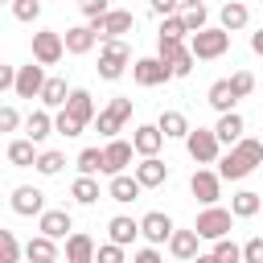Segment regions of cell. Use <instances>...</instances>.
I'll return each instance as SVG.
<instances>
[{
  "label": "cell",
  "mask_w": 263,
  "mask_h": 263,
  "mask_svg": "<svg viewBox=\"0 0 263 263\" xmlns=\"http://www.w3.org/2000/svg\"><path fill=\"white\" fill-rule=\"evenodd\" d=\"M230 86H234L238 99H247V95L255 90V74H251V70H238V74H230Z\"/></svg>",
  "instance_id": "obj_43"
},
{
  "label": "cell",
  "mask_w": 263,
  "mask_h": 263,
  "mask_svg": "<svg viewBox=\"0 0 263 263\" xmlns=\"http://www.w3.org/2000/svg\"><path fill=\"white\" fill-rule=\"evenodd\" d=\"M185 33H189V29H185L181 12H173V16H164V21H160V33H156V37H177V41H185Z\"/></svg>",
  "instance_id": "obj_41"
},
{
  "label": "cell",
  "mask_w": 263,
  "mask_h": 263,
  "mask_svg": "<svg viewBox=\"0 0 263 263\" xmlns=\"http://www.w3.org/2000/svg\"><path fill=\"white\" fill-rule=\"evenodd\" d=\"M107 234H111V242H119V247H127V242H136V234H140V222L136 218H111L107 222Z\"/></svg>",
  "instance_id": "obj_31"
},
{
  "label": "cell",
  "mask_w": 263,
  "mask_h": 263,
  "mask_svg": "<svg viewBox=\"0 0 263 263\" xmlns=\"http://www.w3.org/2000/svg\"><path fill=\"white\" fill-rule=\"evenodd\" d=\"M132 263H164V259H160V251H156V247H144V251H136V255H132Z\"/></svg>",
  "instance_id": "obj_50"
},
{
  "label": "cell",
  "mask_w": 263,
  "mask_h": 263,
  "mask_svg": "<svg viewBox=\"0 0 263 263\" xmlns=\"http://www.w3.org/2000/svg\"><path fill=\"white\" fill-rule=\"evenodd\" d=\"M230 210H234V218H255V214L263 210V197H259L255 189H238V193L230 197Z\"/></svg>",
  "instance_id": "obj_30"
},
{
  "label": "cell",
  "mask_w": 263,
  "mask_h": 263,
  "mask_svg": "<svg viewBox=\"0 0 263 263\" xmlns=\"http://www.w3.org/2000/svg\"><path fill=\"white\" fill-rule=\"evenodd\" d=\"M181 21H185V29H189V33H201V29H205V21H210V12H205V4H201V0H185V4H181Z\"/></svg>",
  "instance_id": "obj_32"
},
{
  "label": "cell",
  "mask_w": 263,
  "mask_h": 263,
  "mask_svg": "<svg viewBox=\"0 0 263 263\" xmlns=\"http://www.w3.org/2000/svg\"><path fill=\"white\" fill-rule=\"evenodd\" d=\"M8 201H12V214H21V218H33V214L41 218L45 214V193L33 189V185H16Z\"/></svg>",
  "instance_id": "obj_12"
},
{
  "label": "cell",
  "mask_w": 263,
  "mask_h": 263,
  "mask_svg": "<svg viewBox=\"0 0 263 263\" xmlns=\"http://www.w3.org/2000/svg\"><path fill=\"white\" fill-rule=\"evenodd\" d=\"M189 49H193V58L197 62H214V58H222L226 49H230V29H201V33H189Z\"/></svg>",
  "instance_id": "obj_2"
},
{
  "label": "cell",
  "mask_w": 263,
  "mask_h": 263,
  "mask_svg": "<svg viewBox=\"0 0 263 263\" xmlns=\"http://www.w3.org/2000/svg\"><path fill=\"white\" fill-rule=\"evenodd\" d=\"M90 29H95V37H99V41H119L123 33H132V29H136V16H132L127 8H111V12L95 16V21H90Z\"/></svg>",
  "instance_id": "obj_4"
},
{
  "label": "cell",
  "mask_w": 263,
  "mask_h": 263,
  "mask_svg": "<svg viewBox=\"0 0 263 263\" xmlns=\"http://www.w3.org/2000/svg\"><path fill=\"white\" fill-rule=\"evenodd\" d=\"M185 49H189V45H185V41H177V37H156V58H160V62H168V66H173V62H177V53H185Z\"/></svg>",
  "instance_id": "obj_37"
},
{
  "label": "cell",
  "mask_w": 263,
  "mask_h": 263,
  "mask_svg": "<svg viewBox=\"0 0 263 263\" xmlns=\"http://www.w3.org/2000/svg\"><path fill=\"white\" fill-rule=\"evenodd\" d=\"M214 132H218V140H222V144H238V140H242V115H238V111L218 115Z\"/></svg>",
  "instance_id": "obj_29"
},
{
  "label": "cell",
  "mask_w": 263,
  "mask_h": 263,
  "mask_svg": "<svg viewBox=\"0 0 263 263\" xmlns=\"http://www.w3.org/2000/svg\"><path fill=\"white\" fill-rule=\"evenodd\" d=\"M16 123H21V115H16V107H0V132H16Z\"/></svg>",
  "instance_id": "obj_48"
},
{
  "label": "cell",
  "mask_w": 263,
  "mask_h": 263,
  "mask_svg": "<svg viewBox=\"0 0 263 263\" xmlns=\"http://www.w3.org/2000/svg\"><path fill=\"white\" fill-rule=\"evenodd\" d=\"M156 127L164 132V140H185L193 127H189V119L181 115V111H160V119H156Z\"/></svg>",
  "instance_id": "obj_26"
},
{
  "label": "cell",
  "mask_w": 263,
  "mask_h": 263,
  "mask_svg": "<svg viewBox=\"0 0 263 263\" xmlns=\"http://www.w3.org/2000/svg\"><path fill=\"white\" fill-rule=\"evenodd\" d=\"M66 58V37L58 33V29H41V33H33V62H41V66H58Z\"/></svg>",
  "instance_id": "obj_7"
},
{
  "label": "cell",
  "mask_w": 263,
  "mask_h": 263,
  "mask_svg": "<svg viewBox=\"0 0 263 263\" xmlns=\"http://www.w3.org/2000/svg\"><path fill=\"white\" fill-rule=\"evenodd\" d=\"M189 189H193V197H197L201 205H214V201L222 197V173H210V168H197V173L189 177Z\"/></svg>",
  "instance_id": "obj_11"
},
{
  "label": "cell",
  "mask_w": 263,
  "mask_h": 263,
  "mask_svg": "<svg viewBox=\"0 0 263 263\" xmlns=\"http://www.w3.org/2000/svg\"><path fill=\"white\" fill-rule=\"evenodd\" d=\"M214 255H218V263H242V247H238L230 234L214 242Z\"/></svg>",
  "instance_id": "obj_39"
},
{
  "label": "cell",
  "mask_w": 263,
  "mask_h": 263,
  "mask_svg": "<svg viewBox=\"0 0 263 263\" xmlns=\"http://www.w3.org/2000/svg\"><path fill=\"white\" fill-rule=\"evenodd\" d=\"M127 62H132V49H127V41H103V53H99V78H107V82H115V78H123V70H127Z\"/></svg>",
  "instance_id": "obj_5"
},
{
  "label": "cell",
  "mask_w": 263,
  "mask_h": 263,
  "mask_svg": "<svg viewBox=\"0 0 263 263\" xmlns=\"http://www.w3.org/2000/svg\"><path fill=\"white\" fill-rule=\"evenodd\" d=\"M33 168H37V173H41V177H58V173H62V168H66V156H62V152H41V156H37V164H33Z\"/></svg>",
  "instance_id": "obj_38"
},
{
  "label": "cell",
  "mask_w": 263,
  "mask_h": 263,
  "mask_svg": "<svg viewBox=\"0 0 263 263\" xmlns=\"http://www.w3.org/2000/svg\"><path fill=\"white\" fill-rule=\"evenodd\" d=\"M259 164H263V140H238V144H230V152L218 160V173H222V181H242V177H251Z\"/></svg>",
  "instance_id": "obj_1"
},
{
  "label": "cell",
  "mask_w": 263,
  "mask_h": 263,
  "mask_svg": "<svg viewBox=\"0 0 263 263\" xmlns=\"http://www.w3.org/2000/svg\"><path fill=\"white\" fill-rule=\"evenodd\" d=\"M21 255H25V247L16 242V234L0 230V263H21Z\"/></svg>",
  "instance_id": "obj_36"
},
{
  "label": "cell",
  "mask_w": 263,
  "mask_h": 263,
  "mask_svg": "<svg viewBox=\"0 0 263 263\" xmlns=\"http://www.w3.org/2000/svg\"><path fill=\"white\" fill-rule=\"evenodd\" d=\"M197 238H201L197 230H173V238H168V251H173L177 259H189V263H193V259L201 255V251H197Z\"/></svg>",
  "instance_id": "obj_24"
},
{
  "label": "cell",
  "mask_w": 263,
  "mask_h": 263,
  "mask_svg": "<svg viewBox=\"0 0 263 263\" xmlns=\"http://www.w3.org/2000/svg\"><path fill=\"white\" fill-rule=\"evenodd\" d=\"M230 226H234V210H222V205H205V210L197 214V222H193V230H197L201 238H210V242L226 238Z\"/></svg>",
  "instance_id": "obj_3"
},
{
  "label": "cell",
  "mask_w": 263,
  "mask_h": 263,
  "mask_svg": "<svg viewBox=\"0 0 263 263\" xmlns=\"http://www.w3.org/2000/svg\"><path fill=\"white\" fill-rule=\"evenodd\" d=\"M251 49L263 58V29H259V33H251Z\"/></svg>",
  "instance_id": "obj_52"
},
{
  "label": "cell",
  "mask_w": 263,
  "mask_h": 263,
  "mask_svg": "<svg viewBox=\"0 0 263 263\" xmlns=\"http://www.w3.org/2000/svg\"><path fill=\"white\" fill-rule=\"evenodd\" d=\"M66 99H70V86H66V78H45V90H41V103L45 107H66Z\"/></svg>",
  "instance_id": "obj_33"
},
{
  "label": "cell",
  "mask_w": 263,
  "mask_h": 263,
  "mask_svg": "<svg viewBox=\"0 0 263 263\" xmlns=\"http://www.w3.org/2000/svg\"><path fill=\"white\" fill-rule=\"evenodd\" d=\"M95 259H99L95 238H90V234H82V230H74V234L66 238V263H95Z\"/></svg>",
  "instance_id": "obj_16"
},
{
  "label": "cell",
  "mask_w": 263,
  "mask_h": 263,
  "mask_svg": "<svg viewBox=\"0 0 263 263\" xmlns=\"http://www.w3.org/2000/svg\"><path fill=\"white\" fill-rule=\"evenodd\" d=\"M140 189H144V185H140V177H136V173H132V177H127V173H115V177H111V185H107V197H111V201H119V205H127V201H136V197H140Z\"/></svg>",
  "instance_id": "obj_15"
},
{
  "label": "cell",
  "mask_w": 263,
  "mask_h": 263,
  "mask_svg": "<svg viewBox=\"0 0 263 263\" xmlns=\"http://www.w3.org/2000/svg\"><path fill=\"white\" fill-rule=\"evenodd\" d=\"M185 148H189V156H193L197 164H218V160H222V156H218L222 140H218L214 127H193V132L185 136Z\"/></svg>",
  "instance_id": "obj_6"
},
{
  "label": "cell",
  "mask_w": 263,
  "mask_h": 263,
  "mask_svg": "<svg viewBox=\"0 0 263 263\" xmlns=\"http://www.w3.org/2000/svg\"><path fill=\"white\" fill-rule=\"evenodd\" d=\"M58 238H49V234H37V238H29L25 242V259L29 263H58V247H53Z\"/></svg>",
  "instance_id": "obj_22"
},
{
  "label": "cell",
  "mask_w": 263,
  "mask_h": 263,
  "mask_svg": "<svg viewBox=\"0 0 263 263\" xmlns=\"http://www.w3.org/2000/svg\"><path fill=\"white\" fill-rule=\"evenodd\" d=\"M132 152H136V144H127V140H107V148H103V156H107L103 173H107V177L123 173V168L132 164Z\"/></svg>",
  "instance_id": "obj_14"
},
{
  "label": "cell",
  "mask_w": 263,
  "mask_h": 263,
  "mask_svg": "<svg viewBox=\"0 0 263 263\" xmlns=\"http://www.w3.org/2000/svg\"><path fill=\"white\" fill-rule=\"evenodd\" d=\"M53 127H58V136H66V140H70V136H82V127H86V123H78V119L62 107V111L53 115Z\"/></svg>",
  "instance_id": "obj_40"
},
{
  "label": "cell",
  "mask_w": 263,
  "mask_h": 263,
  "mask_svg": "<svg viewBox=\"0 0 263 263\" xmlns=\"http://www.w3.org/2000/svg\"><path fill=\"white\" fill-rule=\"evenodd\" d=\"M74 164H78V173H82V177H95V173H103L107 156H103V148H82Z\"/></svg>",
  "instance_id": "obj_35"
},
{
  "label": "cell",
  "mask_w": 263,
  "mask_h": 263,
  "mask_svg": "<svg viewBox=\"0 0 263 263\" xmlns=\"http://www.w3.org/2000/svg\"><path fill=\"white\" fill-rule=\"evenodd\" d=\"M16 86V70L12 66H0V90H12Z\"/></svg>",
  "instance_id": "obj_51"
},
{
  "label": "cell",
  "mask_w": 263,
  "mask_h": 263,
  "mask_svg": "<svg viewBox=\"0 0 263 263\" xmlns=\"http://www.w3.org/2000/svg\"><path fill=\"white\" fill-rule=\"evenodd\" d=\"M41 90H45V66H41V62L16 66V86H12V95H16V99H41Z\"/></svg>",
  "instance_id": "obj_9"
},
{
  "label": "cell",
  "mask_w": 263,
  "mask_h": 263,
  "mask_svg": "<svg viewBox=\"0 0 263 263\" xmlns=\"http://www.w3.org/2000/svg\"><path fill=\"white\" fill-rule=\"evenodd\" d=\"M148 4H152V12H156V16H173L181 0H148Z\"/></svg>",
  "instance_id": "obj_49"
},
{
  "label": "cell",
  "mask_w": 263,
  "mask_h": 263,
  "mask_svg": "<svg viewBox=\"0 0 263 263\" xmlns=\"http://www.w3.org/2000/svg\"><path fill=\"white\" fill-rule=\"evenodd\" d=\"M173 230H177V226H173V218H168V214H160V210H152V214H144V218H140V234H144L152 247L168 242V238H173Z\"/></svg>",
  "instance_id": "obj_13"
},
{
  "label": "cell",
  "mask_w": 263,
  "mask_h": 263,
  "mask_svg": "<svg viewBox=\"0 0 263 263\" xmlns=\"http://www.w3.org/2000/svg\"><path fill=\"white\" fill-rule=\"evenodd\" d=\"M62 37H66V53H74V58L90 53V49H95V41H99L90 25H74V29H66Z\"/></svg>",
  "instance_id": "obj_20"
},
{
  "label": "cell",
  "mask_w": 263,
  "mask_h": 263,
  "mask_svg": "<svg viewBox=\"0 0 263 263\" xmlns=\"http://www.w3.org/2000/svg\"><path fill=\"white\" fill-rule=\"evenodd\" d=\"M193 263H218V255H214V251H210V255H197V259H193Z\"/></svg>",
  "instance_id": "obj_53"
},
{
  "label": "cell",
  "mask_w": 263,
  "mask_h": 263,
  "mask_svg": "<svg viewBox=\"0 0 263 263\" xmlns=\"http://www.w3.org/2000/svg\"><path fill=\"white\" fill-rule=\"evenodd\" d=\"M78 12H82L86 21H95V16H103V12H111V8H107V0H78Z\"/></svg>",
  "instance_id": "obj_46"
},
{
  "label": "cell",
  "mask_w": 263,
  "mask_h": 263,
  "mask_svg": "<svg viewBox=\"0 0 263 263\" xmlns=\"http://www.w3.org/2000/svg\"><path fill=\"white\" fill-rule=\"evenodd\" d=\"M242 263H263V234L242 242Z\"/></svg>",
  "instance_id": "obj_44"
},
{
  "label": "cell",
  "mask_w": 263,
  "mask_h": 263,
  "mask_svg": "<svg viewBox=\"0 0 263 263\" xmlns=\"http://www.w3.org/2000/svg\"><path fill=\"white\" fill-rule=\"evenodd\" d=\"M127 119H132V99H111V103L99 111V136L115 140V132H123Z\"/></svg>",
  "instance_id": "obj_10"
},
{
  "label": "cell",
  "mask_w": 263,
  "mask_h": 263,
  "mask_svg": "<svg viewBox=\"0 0 263 263\" xmlns=\"http://www.w3.org/2000/svg\"><path fill=\"white\" fill-rule=\"evenodd\" d=\"M58 263H66V259H58Z\"/></svg>",
  "instance_id": "obj_54"
},
{
  "label": "cell",
  "mask_w": 263,
  "mask_h": 263,
  "mask_svg": "<svg viewBox=\"0 0 263 263\" xmlns=\"http://www.w3.org/2000/svg\"><path fill=\"white\" fill-rule=\"evenodd\" d=\"M25 132H29V140H45L49 132H58L53 127V115H49V107H41V111H29V119H25Z\"/></svg>",
  "instance_id": "obj_28"
},
{
  "label": "cell",
  "mask_w": 263,
  "mask_h": 263,
  "mask_svg": "<svg viewBox=\"0 0 263 263\" xmlns=\"http://www.w3.org/2000/svg\"><path fill=\"white\" fill-rule=\"evenodd\" d=\"M136 177H140V185H144V189H156V185H164V181H168V164H164L160 156H144V160L136 164Z\"/></svg>",
  "instance_id": "obj_18"
},
{
  "label": "cell",
  "mask_w": 263,
  "mask_h": 263,
  "mask_svg": "<svg viewBox=\"0 0 263 263\" xmlns=\"http://www.w3.org/2000/svg\"><path fill=\"white\" fill-rule=\"evenodd\" d=\"M37 230L49 234V238H70V234H74V222H70L66 210H45L41 222H37Z\"/></svg>",
  "instance_id": "obj_19"
},
{
  "label": "cell",
  "mask_w": 263,
  "mask_h": 263,
  "mask_svg": "<svg viewBox=\"0 0 263 263\" xmlns=\"http://www.w3.org/2000/svg\"><path fill=\"white\" fill-rule=\"evenodd\" d=\"M70 197H74L78 205H95V201H99V181H95V177H82V173H78V181L70 185Z\"/></svg>",
  "instance_id": "obj_34"
},
{
  "label": "cell",
  "mask_w": 263,
  "mask_h": 263,
  "mask_svg": "<svg viewBox=\"0 0 263 263\" xmlns=\"http://www.w3.org/2000/svg\"><path fill=\"white\" fill-rule=\"evenodd\" d=\"M8 4H12V0H8Z\"/></svg>",
  "instance_id": "obj_55"
},
{
  "label": "cell",
  "mask_w": 263,
  "mask_h": 263,
  "mask_svg": "<svg viewBox=\"0 0 263 263\" xmlns=\"http://www.w3.org/2000/svg\"><path fill=\"white\" fill-rule=\"evenodd\" d=\"M132 78H136V86H160V82L173 78V66L160 62V58H136L132 62Z\"/></svg>",
  "instance_id": "obj_8"
},
{
  "label": "cell",
  "mask_w": 263,
  "mask_h": 263,
  "mask_svg": "<svg viewBox=\"0 0 263 263\" xmlns=\"http://www.w3.org/2000/svg\"><path fill=\"white\" fill-rule=\"evenodd\" d=\"M132 144H136V152H140V156H156V152H160V144H164V132H160L156 123H140V127L132 132Z\"/></svg>",
  "instance_id": "obj_17"
},
{
  "label": "cell",
  "mask_w": 263,
  "mask_h": 263,
  "mask_svg": "<svg viewBox=\"0 0 263 263\" xmlns=\"http://www.w3.org/2000/svg\"><path fill=\"white\" fill-rule=\"evenodd\" d=\"M218 21H222V29L238 33V29H247L251 12H247V4H242V0H226V4H222V12H218Z\"/></svg>",
  "instance_id": "obj_25"
},
{
  "label": "cell",
  "mask_w": 263,
  "mask_h": 263,
  "mask_svg": "<svg viewBox=\"0 0 263 263\" xmlns=\"http://www.w3.org/2000/svg\"><path fill=\"white\" fill-rule=\"evenodd\" d=\"M210 107L218 111V115H226V111H234V103H238V95H234V86H230V78H218L214 86H210Z\"/></svg>",
  "instance_id": "obj_23"
},
{
  "label": "cell",
  "mask_w": 263,
  "mask_h": 263,
  "mask_svg": "<svg viewBox=\"0 0 263 263\" xmlns=\"http://www.w3.org/2000/svg\"><path fill=\"white\" fill-rule=\"evenodd\" d=\"M66 111H70L78 123H90V119H95V99H90V90H70Z\"/></svg>",
  "instance_id": "obj_27"
},
{
  "label": "cell",
  "mask_w": 263,
  "mask_h": 263,
  "mask_svg": "<svg viewBox=\"0 0 263 263\" xmlns=\"http://www.w3.org/2000/svg\"><path fill=\"white\" fill-rule=\"evenodd\" d=\"M95 263H127V259H123V247L119 242H107V247H99V259Z\"/></svg>",
  "instance_id": "obj_47"
},
{
  "label": "cell",
  "mask_w": 263,
  "mask_h": 263,
  "mask_svg": "<svg viewBox=\"0 0 263 263\" xmlns=\"http://www.w3.org/2000/svg\"><path fill=\"white\" fill-rule=\"evenodd\" d=\"M193 49H185V53H177V62H173V78H185V74H193Z\"/></svg>",
  "instance_id": "obj_45"
},
{
  "label": "cell",
  "mask_w": 263,
  "mask_h": 263,
  "mask_svg": "<svg viewBox=\"0 0 263 263\" xmlns=\"http://www.w3.org/2000/svg\"><path fill=\"white\" fill-rule=\"evenodd\" d=\"M4 156H8V164H12V168H29V164H37V156H41V152H37V140H29V136H25V140H12V144L4 148Z\"/></svg>",
  "instance_id": "obj_21"
},
{
  "label": "cell",
  "mask_w": 263,
  "mask_h": 263,
  "mask_svg": "<svg viewBox=\"0 0 263 263\" xmlns=\"http://www.w3.org/2000/svg\"><path fill=\"white\" fill-rule=\"evenodd\" d=\"M12 16L16 21H37L41 16V0H12Z\"/></svg>",
  "instance_id": "obj_42"
}]
</instances>
